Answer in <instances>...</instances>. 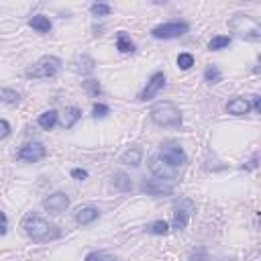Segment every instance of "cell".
<instances>
[{
  "label": "cell",
  "instance_id": "cell-1",
  "mask_svg": "<svg viewBox=\"0 0 261 261\" xmlns=\"http://www.w3.org/2000/svg\"><path fill=\"white\" fill-rule=\"evenodd\" d=\"M23 229L27 233V237H31L33 241L37 243H45V241H53L59 237V229L55 225H49L47 220L39 218V216H33L29 214L25 220H23Z\"/></svg>",
  "mask_w": 261,
  "mask_h": 261
},
{
  "label": "cell",
  "instance_id": "cell-2",
  "mask_svg": "<svg viewBox=\"0 0 261 261\" xmlns=\"http://www.w3.org/2000/svg\"><path fill=\"white\" fill-rule=\"evenodd\" d=\"M229 29L233 33H237L241 39L245 41H259L261 39V25L257 19L249 17V15H235L229 21Z\"/></svg>",
  "mask_w": 261,
  "mask_h": 261
},
{
  "label": "cell",
  "instance_id": "cell-3",
  "mask_svg": "<svg viewBox=\"0 0 261 261\" xmlns=\"http://www.w3.org/2000/svg\"><path fill=\"white\" fill-rule=\"evenodd\" d=\"M151 121L159 127H180L182 113L173 102H157L151 108Z\"/></svg>",
  "mask_w": 261,
  "mask_h": 261
},
{
  "label": "cell",
  "instance_id": "cell-4",
  "mask_svg": "<svg viewBox=\"0 0 261 261\" xmlns=\"http://www.w3.org/2000/svg\"><path fill=\"white\" fill-rule=\"evenodd\" d=\"M59 69H61V59L55 55H47V57H41L33 67L27 69V78L45 80V78H53Z\"/></svg>",
  "mask_w": 261,
  "mask_h": 261
},
{
  "label": "cell",
  "instance_id": "cell-5",
  "mask_svg": "<svg viewBox=\"0 0 261 261\" xmlns=\"http://www.w3.org/2000/svg\"><path fill=\"white\" fill-rule=\"evenodd\" d=\"M190 31V25L184 23V21H171V23H163V25H157L151 35L155 39H178L182 35H186Z\"/></svg>",
  "mask_w": 261,
  "mask_h": 261
},
{
  "label": "cell",
  "instance_id": "cell-6",
  "mask_svg": "<svg viewBox=\"0 0 261 261\" xmlns=\"http://www.w3.org/2000/svg\"><path fill=\"white\" fill-rule=\"evenodd\" d=\"M149 169H151V173L157 178V180H161V182H167V180H173L176 178V167H171L167 161H163L159 155H155V157H151L149 159Z\"/></svg>",
  "mask_w": 261,
  "mask_h": 261
},
{
  "label": "cell",
  "instance_id": "cell-7",
  "mask_svg": "<svg viewBox=\"0 0 261 261\" xmlns=\"http://www.w3.org/2000/svg\"><path fill=\"white\" fill-rule=\"evenodd\" d=\"M159 157H161L163 161H167L171 167H176V169L188 161V157H186L184 149H182V147H178V145H163V147H161Z\"/></svg>",
  "mask_w": 261,
  "mask_h": 261
},
{
  "label": "cell",
  "instance_id": "cell-8",
  "mask_svg": "<svg viewBox=\"0 0 261 261\" xmlns=\"http://www.w3.org/2000/svg\"><path fill=\"white\" fill-rule=\"evenodd\" d=\"M163 86H165V73L163 71H155L149 78V82H147V86L143 88V92L139 94V100H151V98H155L163 90Z\"/></svg>",
  "mask_w": 261,
  "mask_h": 261
},
{
  "label": "cell",
  "instance_id": "cell-9",
  "mask_svg": "<svg viewBox=\"0 0 261 261\" xmlns=\"http://www.w3.org/2000/svg\"><path fill=\"white\" fill-rule=\"evenodd\" d=\"M45 155H47L45 145H41V143H27L25 147H21L17 157L21 161H27V163H37V161L45 159Z\"/></svg>",
  "mask_w": 261,
  "mask_h": 261
},
{
  "label": "cell",
  "instance_id": "cell-10",
  "mask_svg": "<svg viewBox=\"0 0 261 261\" xmlns=\"http://www.w3.org/2000/svg\"><path fill=\"white\" fill-rule=\"evenodd\" d=\"M67 206H69V198H67L65 192H55V194H51L49 198L43 200V208L47 212H53V214L63 212Z\"/></svg>",
  "mask_w": 261,
  "mask_h": 261
},
{
  "label": "cell",
  "instance_id": "cell-11",
  "mask_svg": "<svg viewBox=\"0 0 261 261\" xmlns=\"http://www.w3.org/2000/svg\"><path fill=\"white\" fill-rule=\"evenodd\" d=\"M192 210H194V204L190 200H182L180 206L176 208V212H173V227L176 229H186L190 216H192Z\"/></svg>",
  "mask_w": 261,
  "mask_h": 261
},
{
  "label": "cell",
  "instance_id": "cell-12",
  "mask_svg": "<svg viewBox=\"0 0 261 261\" xmlns=\"http://www.w3.org/2000/svg\"><path fill=\"white\" fill-rule=\"evenodd\" d=\"M141 192H145L149 196H169L173 190H171V186H165L161 180H153V182H143Z\"/></svg>",
  "mask_w": 261,
  "mask_h": 261
},
{
  "label": "cell",
  "instance_id": "cell-13",
  "mask_svg": "<svg viewBox=\"0 0 261 261\" xmlns=\"http://www.w3.org/2000/svg\"><path fill=\"white\" fill-rule=\"evenodd\" d=\"M249 110H251V102L243 96H237L227 104V113L233 117H245V115H249Z\"/></svg>",
  "mask_w": 261,
  "mask_h": 261
},
{
  "label": "cell",
  "instance_id": "cell-14",
  "mask_svg": "<svg viewBox=\"0 0 261 261\" xmlns=\"http://www.w3.org/2000/svg\"><path fill=\"white\" fill-rule=\"evenodd\" d=\"M98 208H94V206H84V208H78L76 210V220L80 222V225H92L96 218H98Z\"/></svg>",
  "mask_w": 261,
  "mask_h": 261
},
{
  "label": "cell",
  "instance_id": "cell-15",
  "mask_svg": "<svg viewBox=\"0 0 261 261\" xmlns=\"http://www.w3.org/2000/svg\"><path fill=\"white\" fill-rule=\"evenodd\" d=\"M94 65H96V61H94L90 55H80V57L73 61V69H76L78 73H90V71H94Z\"/></svg>",
  "mask_w": 261,
  "mask_h": 261
},
{
  "label": "cell",
  "instance_id": "cell-16",
  "mask_svg": "<svg viewBox=\"0 0 261 261\" xmlns=\"http://www.w3.org/2000/svg\"><path fill=\"white\" fill-rule=\"evenodd\" d=\"M113 186H115L119 192H129V190L133 188V182H131V178L127 176L125 171H117L115 176H113Z\"/></svg>",
  "mask_w": 261,
  "mask_h": 261
},
{
  "label": "cell",
  "instance_id": "cell-17",
  "mask_svg": "<svg viewBox=\"0 0 261 261\" xmlns=\"http://www.w3.org/2000/svg\"><path fill=\"white\" fill-rule=\"evenodd\" d=\"M29 27L35 29L37 33H49V31H51V21H49L45 15H35V17L29 21Z\"/></svg>",
  "mask_w": 261,
  "mask_h": 261
},
{
  "label": "cell",
  "instance_id": "cell-18",
  "mask_svg": "<svg viewBox=\"0 0 261 261\" xmlns=\"http://www.w3.org/2000/svg\"><path fill=\"white\" fill-rule=\"evenodd\" d=\"M117 49L121 53H133L135 51V43L131 41V37L125 31H119V35H117Z\"/></svg>",
  "mask_w": 261,
  "mask_h": 261
},
{
  "label": "cell",
  "instance_id": "cell-19",
  "mask_svg": "<svg viewBox=\"0 0 261 261\" xmlns=\"http://www.w3.org/2000/svg\"><path fill=\"white\" fill-rule=\"evenodd\" d=\"M141 157H143V151L139 149V147H131V149H127L125 153H123V163H127V165H133V167H137L139 163H141Z\"/></svg>",
  "mask_w": 261,
  "mask_h": 261
},
{
  "label": "cell",
  "instance_id": "cell-20",
  "mask_svg": "<svg viewBox=\"0 0 261 261\" xmlns=\"http://www.w3.org/2000/svg\"><path fill=\"white\" fill-rule=\"evenodd\" d=\"M39 127L41 129H45V131H51L55 125H57V110H47V113H43L41 117H39Z\"/></svg>",
  "mask_w": 261,
  "mask_h": 261
},
{
  "label": "cell",
  "instance_id": "cell-21",
  "mask_svg": "<svg viewBox=\"0 0 261 261\" xmlns=\"http://www.w3.org/2000/svg\"><path fill=\"white\" fill-rule=\"evenodd\" d=\"M82 119V110L80 108H76V106H69L67 110H65V119H63V127L65 129H71L78 121Z\"/></svg>",
  "mask_w": 261,
  "mask_h": 261
},
{
  "label": "cell",
  "instance_id": "cell-22",
  "mask_svg": "<svg viewBox=\"0 0 261 261\" xmlns=\"http://www.w3.org/2000/svg\"><path fill=\"white\" fill-rule=\"evenodd\" d=\"M82 88H84V92L86 94H88V96H98L100 92H102V88H100V82L98 80H86V82H82Z\"/></svg>",
  "mask_w": 261,
  "mask_h": 261
},
{
  "label": "cell",
  "instance_id": "cell-23",
  "mask_svg": "<svg viewBox=\"0 0 261 261\" xmlns=\"http://www.w3.org/2000/svg\"><path fill=\"white\" fill-rule=\"evenodd\" d=\"M229 45H231V37L218 35V37H212V39H210L208 49H210V51H220V49H225V47H229Z\"/></svg>",
  "mask_w": 261,
  "mask_h": 261
},
{
  "label": "cell",
  "instance_id": "cell-24",
  "mask_svg": "<svg viewBox=\"0 0 261 261\" xmlns=\"http://www.w3.org/2000/svg\"><path fill=\"white\" fill-rule=\"evenodd\" d=\"M0 100L7 102V104H19L21 100V94L15 92V90H9V88H3L0 90Z\"/></svg>",
  "mask_w": 261,
  "mask_h": 261
},
{
  "label": "cell",
  "instance_id": "cell-25",
  "mask_svg": "<svg viewBox=\"0 0 261 261\" xmlns=\"http://www.w3.org/2000/svg\"><path fill=\"white\" fill-rule=\"evenodd\" d=\"M204 80H206L208 84H218V82L222 80V73H220V69H218L216 65H208L206 71H204Z\"/></svg>",
  "mask_w": 261,
  "mask_h": 261
},
{
  "label": "cell",
  "instance_id": "cell-26",
  "mask_svg": "<svg viewBox=\"0 0 261 261\" xmlns=\"http://www.w3.org/2000/svg\"><path fill=\"white\" fill-rule=\"evenodd\" d=\"M149 233L151 235H167L169 233V225L165 220H155L151 227H149Z\"/></svg>",
  "mask_w": 261,
  "mask_h": 261
},
{
  "label": "cell",
  "instance_id": "cell-27",
  "mask_svg": "<svg viewBox=\"0 0 261 261\" xmlns=\"http://www.w3.org/2000/svg\"><path fill=\"white\" fill-rule=\"evenodd\" d=\"M90 11H92L94 17H106V15H110L113 9H110L108 5H104V3H96V5L90 7Z\"/></svg>",
  "mask_w": 261,
  "mask_h": 261
},
{
  "label": "cell",
  "instance_id": "cell-28",
  "mask_svg": "<svg viewBox=\"0 0 261 261\" xmlns=\"http://www.w3.org/2000/svg\"><path fill=\"white\" fill-rule=\"evenodd\" d=\"M178 65H180V69H190L194 65V55L192 53H180L178 55Z\"/></svg>",
  "mask_w": 261,
  "mask_h": 261
},
{
  "label": "cell",
  "instance_id": "cell-29",
  "mask_svg": "<svg viewBox=\"0 0 261 261\" xmlns=\"http://www.w3.org/2000/svg\"><path fill=\"white\" fill-rule=\"evenodd\" d=\"M86 261H115V257H110L108 253H102V251H94L86 257Z\"/></svg>",
  "mask_w": 261,
  "mask_h": 261
},
{
  "label": "cell",
  "instance_id": "cell-30",
  "mask_svg": "<svg viewBox=\"0 0 261 261\" xmlns=\"http://www.w3.org/2000/svg\"><path fill=\"white\" fill-rule=\"evenodd\" d=\"M92 115L96 117V119H104L106 115H110V108L106 106V104H94V108H92Z\"/></svg>",
  "mask_w": 261,
  "mask_h": 261
},
{
  "label": "cell",
  "instance_id": "cell-31",
  "mask_svg": "<svg viewBox=\"0 0 261 261\" xmlns=\"http://www.w3.org/2000/svg\"><path fill=\"white\" fill-rule=\"evenodd\" d=\"M9 135H11V125H9V121L0 119V141H3V139H7Z\"/></svg>",
  "mask_w": 261,
  "mask_h": 261
},
{
  "label": "cell",
  "instance_id": "cell-32",
  "mask_svg": "<svg viewBox=\"0 0 261 261\" xmlns=\"http://www.w3.org/2000/svg\"><path fill=\"white\" fill-rule=\"evenodd\" d=\"M71 178H76V180H86V178H88V171L76 167V169H71Z\"/></svg>",
  "mask_w": 261,
  "mask_h": 261
},
{
  "label": "cell",
  "instance_id": "cell-33",
  "mask_svg": "<svg viewBox=\"0 0 261 261\" xmlns=\"http://www.w3.org/2000/svg\"><path fill=\"white\" fill-rule=\"evenodd\" d=\"M253 98V108H255V113H259L261 110V104H259V96H251Z\"/></svg>",
  "mask_w": 261,
  "mask_h": 261
},
{
  "label": "cell",
  "instance_id": "cell-34",
  "mask_svg": "<svg viewBox=\"0 0 261 261\" xmlns=\"http://www.w3.org/2000/svg\"><path fill=\"white\" fill-rule=\"evenodd\" d=\"M7 235V225H0V237Z\"/></svg>",
  "mask_w": 261,
  "mask_h": 261
}]
</instances>
